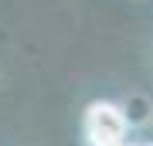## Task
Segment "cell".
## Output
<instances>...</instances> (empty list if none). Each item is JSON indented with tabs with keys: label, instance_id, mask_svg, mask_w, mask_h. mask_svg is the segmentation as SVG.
<instances>
[{
	"label": "cell",
	"instance_id": "cell-1",
	"mask_svg": "<svg viewBox=\"0 0 153 146\" xmlns=\"http://www.w3.org/2000/svg\"><path fill=\"white\" fill-rule=\"evenodd\" d=\"M126 126L129 119L116 102H92L85 112V136L92 146H123Z\"/></svg>",
	"mask_w": 153,
	"mask_h": 146
}]
</instances>
